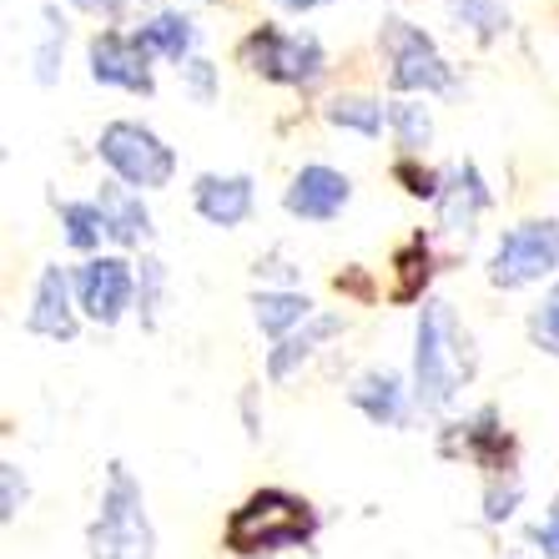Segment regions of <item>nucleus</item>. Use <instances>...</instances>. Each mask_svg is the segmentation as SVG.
I'll use <instances>...</instances> for the list:
<instances>
[{
  "label": "nucleus",
  "mask_w": 559,
  "mask_h": 559,
  "mask_svg": "<svg viewBox=\"0 0 559 559\" xmlns=\"http://www.w3.org/2000/svg\"><path fill=\"white\" fill-rule=\"evenodd\" d=\"M389 121H393V131H399V142H404L408 152H418V146H429L433 127H429V111H424V106H414V102H393Z\"/></svg>",
  "instance_id": "obj_23"
},
{
  "label": "nucleus",
  "mask_w": 559,
  "mask_h": 559,
  "mask_svg": "<svg viewBox=\"0 0 559 559\" xmlns=\"http://www.w3.org/2000/svg\"><path fill=\"white\" fill-rule=\"evenodd\" d=\"M383 46L393 56V86L399 92H449V66L433 51V40L424 31H414L408 21H389Z\"/></svg>",
  "instance_id": "obj_7"
},
{
  "label": "nucleus",
  "mask_w": 559,
  "mask_h": 559,
  "mask_svg": "<svg viewBox=\"0 0 559 559\" xmlns=\"http://www.w3.org/2000/svg\"><path fill=\"white\" fill-rule=\"evenodd\" d=\"M192 36H197V31H192V21H187V15H156L152 26H142V36H136V40H142L146 51H162L167 61H182V56L192 51Z\"/></svg>",
  "instance_id": "obj_15"
},
{
  "label": "nucleus",
  "mask_w": 559,
  "mask_h": 559,
  "mask_svg": "<svg viewBox=\"0 0 559 559\" xmlns=\"http://www.w3.org/2000/svg\"><path fill=\"white\" fill-rule=\"evenodd\" d=\"M197 212L217 227H237L252 212V182L248 177H202L197 182Z\"/></svg>",
  "instance_id": "obj_12"
},
{
  "label": "nucleus",
  "mask_w": 559,
  "mask_h": 559,
  "mask_svg": "<svg viewBox=\"0 0 559 559\" xmlns=\"http://www.w3.org/2000/svg\"><path fill=\"white\" fill-rule=\"evenodd\" d=\"M31 333H46V338H71L76 333V312H71V287H66L61 267H46L36 283V308L26 318Z\"/></svg>",
  "instance_id": "obj_11"
},
{
  "label": "nucleus",
  "mask_w": 559,
  "mask_h": 559,
  "mask_svg": "<svg viewBox=\"0 0 559 559\" xmlns=\"http://www.w3.org/2000/svg\"><path fill=\"white\" fill-rule=\"evenodd\" d=\"M333 328H338V318H312V328H308V333H302V338H287L283 348L273 353V364H267V373H273V378H287V373H293V368H298L302 358H308V353H312V343H318V338H328Z\"/></svg>",
  "instance_id": "obj_20"
},
{
  "label": "nucleus",
  "mask_w": 559,
  "mask_h": 559,
  "mask_svg": "<svg viewBox=\"0 0 559 559\" xmlns=\"http://www.w3.org/2000/svg\"><path fill=\"white\" fill-rule=\"evenodd\" d=\"M92 76L106 86H127V92H152V71H146V46L127 36H96L92 40Z\"/></svg>",
  "instance_id": "obj_8"
},
{
  "label": "nucleus",
  "mask_w": 559,
  "mask_h": 559,
  "mask_svg": "<svg viewBox=\"0 0 559 559\" xmlns=\"http://www.w3.org/2000/svg\"><path fill=\"white\" fill-rule=\"evenodd\" d=\"M399 182L414 197H439V177L429 167H414V162H399Z\"/></svg>",
  "instance_id": "obj_26"
},
{
  "label": "nucleus",
  "mask_w": 559,
  "mask_h": 559,
  "mask_svg": "<svg viewBox=\"0 0 559 559\" xmlns=\"http://www.w3.org/2000/svg\"><path fill=\"white\" fill-rule=\"evenodd\" d=\"M76 5H86V11H102V5H117V0H76Z\"/></svg>",
  "instance_id": "obj_31"
},
{
  "label": "nucleus",
  "mask_w": 559,
  "mask_h": 559,
  "mask_svg": "<svg viewBox=\"0 0 559 559\" xmlns=\"http://www.w3.org/2000/svg\"><path fill=\"white\" fill-rule=\"evenodd\" d=\"M312 534V509L302 499L283 495V489H262L248 504L233 514L227 524V539L242 555H258V549H283V545H302Z\"/></svg>",
  "instance_id": "obj_2"
},
{
  "label": "nucleus",
  "mask_w": 559,
  "mask_h": 559,
  "mask_svg": "<svg viewBox=\"0 0 559 559\" xmlns=\"http://www.w3.org/2000/svg\"><path fill=\"white\" fill-rule=\"evenodd\" d=\"M539 539H545V549L559 559V509H555V520H549L545 530H539Z\"/></svg>",
  "instance_id": "obj_29"
},
{
  "label": "nucleus",
  "mask_w": 559,
  "mask_h": 559,
  "mask_svg": "<svg viewBox=\"0 0 559 559\" xmlns=\"http://www.w3.org/2000/svg\"><path fill=\"white\" fill-rule=\"evenodd\" d=\"M0 484H5V499H0V514L5 520H15V509H21V499H26V484H21V468L5 464L0 468Z\"/></svg>",
  "instance_id": "obj_27"
},
{
  "label": "nucleus",
  "mask_w": 559,
  "mask_h": 559,
  "mask_svg": "<svg viewBox=\"0 0 559 559\" xmlns=\"http://www.w3.org/2000/svg\"><path fill=\"white\" fill-rule=\"evenodd\" d=\"M464 373H468V358H464V338L454 328V312H449V302H429L424 318H418V353H414L418 404L443 408L454 399Z\"/></svg>",
  "instance_id": "obj_1"
},
{
  "label": "nucleus",
  "mask_w": 559,
  "mask_h": 559,
  "mask_svg": "<svg viewBox=\"0 0 559 559\" xmlns=\"http://www.w3.org/2000/svg\"><path fill=\"white\" fill-rule=\"evenodd\" d=\"M424 283H429V252H424V242H408V248L399 252V287H393V298L399 302L418 298Z\"/></svg>",
  "instance_id": "obj_22"
},
{
  "label": "nucleus",
  "mask_w": 559,
  "mask_h": 559,
  "mask_svg": "<svg viewBox=\"0 0 559 559\" xmlns=\"http://www.w3.org/2000/svg\"><path fill=\"white\" fill-rule=\"evenodd\" d=\"M277 5H287V11H312V5H323V0H277Z\"/></svg>",
  "instance_id": "obj_30"
},
{
  "label": "nucleus",
  "mask_w": 559,
  "mask_h": 559,
  "mask_svg": "<svg viewBox=\"0 0 559 559\" xmlns=\"http://www.w3.org/2000/svg\"><path fill=\"white\" fill-rule=\"evenodd\" d=\"M182 71H187V81H192V92L202 96V102H212V66L207 61H187Z\"/></svg>",
  "instance_id": "obj_28"
},
{
  "label": "nucleus",
  "mask_w": 559,
  "mask_h": 559,
  "mask_svg": "<svg viewBox=\"0 0 559 559\" xmlns=\"http://www.w3.org/2000/svg\"><path fill=\"white\" fill-rule=\"evenodd\" d=\"M61 222H66V242H71V248H96V237L106 233L102 207H86V202H66Z\"/></svg>",
  "instance_id": "obj_21"
},
{
  "label": "nucleus",
  "mask_w": 559,
  "mask_h": 559,
  "mask_svg": "<svg viewBox=\"0 0 559 559\" xmlns=\"http://www.w3.org/2000/svg\"><path fill=\"white\" fill-rule=\"evenodd\" d=\"M92 559H152V524L142 509V489L127 468H111V489L102 499V520L92 524Z\"/></svg>",
  "instance_id": "obj_3"
},
{
  "label": "nucleus",
  "mask_w": 559,
  "mask_h": 559,
  "mask_svg": "<svg viewBox=\"0 0 559 559\" xmlns=\"http://www.w3.org/2000/svg\"><path fill=\"white\" fill-rule=\"evenodd\" d=\"M549 267H559V222H524L499 242L489 277L499 287H524L545 277Z\"/></svg>",
  "instance_id": "obj_6"
},
{
  "label": "nucleus",
  "mask_w": 559,
  "mask_h": 559,
  "mask_svg": "<svg viewBox=\"0 0 559 559\" xmlns=\"http://www.w3.org/2000/svg\"><path fill=\"white\" fill-rule=\"evenodd\" d=\"M258 323H262V333H287L293 323H302L308 318V308L312 302L308 298H298V293H262L258 302Z\"/></svg>",
  "instance_id": "obj_17"
},
{
  "label": "nucleus",
  "mask_w": 559,
  "mask_h": 559,
  "mask_svg": "<svg viewBox=\"0 0 559 559\" xmlns=\"http://www.w3.org/2000/svg\"><path fill=\"white\" fill-rule=\"evenodd\" d=\"M66 46V31L56 26V15L46 11V46H40V56H36V76L40 81H56V51Z\"/></svg>",
  "instance_id": "obj_24"
},
{
  "label": "nucleus",
  "mask_w": 559,
  "mask_h": 559,
  "mask_svg": "<svg viewBox=\"0 0 559 559\" xmlns=\"http://www.w3.org/2000/svg\"><path fill=\"white\" fill-rule=\"evenodd\" d=\"M534 333H539V343L559 358V287L549 293V302L539 308V318H534Z\"/></svg>",
  "instance_id": "obj_25"
},
{
  "label": "nucleus",
  "mask_w": 559,
  "mask_h": 559,
  "mask_svg": "<svg viewBox=\"0 0 559 559\" xmlns=\"http://www.w3.org/2000/svg\"><path fill=\"white\" fill-rule=\"evenodd\" d=\"M242 61L262 71L267 81H287V86H308L323 76V46L312 36H283V31H258L242 40Z\"/></svg>",
  "instance_id": "obj_5"
},
{
  "label": "nucleus",
  "mask_w": 559,
  "mask_h": 559,
  "mask_svg": "<svg viewBox=\"0 0 559 559\" xmlns=\"http://www.w3.org/2000/svg\"><path fill=\"white\" fill-rule=\"evenodd\" d=\"M102 156L127 187H167L171 167H177L167 146L156 142L146 127H131V121H111L102 131Z\"/></svg>",
  "instance_id": "obj_4"
},
{
  "label": "nucleus",
  "mask_w": 559,
  "mask_h": 559,
  "mask_svg": "<svg viewBox=\"0 0 559 559\" xmlns=\"http://www.w3.org/2000/svg\"><path fill=\"white\" fill-rule=\"evenodd\" d=\"M81 308L92 312L96 323H117L131 308V273L121 258H102L81 273Z\"/></svg>",
  "instance_id": "obj_10"
},
{
  "label": "nucleus",
  "mask_w": 559,
  "mask_h": 559,
  "mask_svg": "<svg viewBox=\"0 0 559 559\" xmlns=\"http://www.w3.org/2000/svg\"><path fill=\"white\" fill-rule=\"evenodd\" d=\"M484 202H489V192H484L479 171H474V167H459L454 182H449V192L439 197V222L449 227V233H468Z\"/></svg>",
  "instance_id": "obj_13"
},
{
  "label": "nucleus",
  "mask_w": 559,
  "mask_h": 559,
  "mask_svg": "<svg viewBox=\"0 0 559 559\" xmlns=\"http://www.w3.org/2000/svg\"><path fill=\"white\" fill-rule=\"evenodd\" d=\"M449 5H454L459 21L474 26V36H484V40L509 26V0H449Z\"/></svg>",
  "instance_id": "obj_19"
},
{
  "label": "nucleus",
  "mask_w": 559,
  "mask_h": 559,
  "mask_svg": "<svg viewBox=\"0 0 559 559\" xmlns=\"http://www.w3.org/2000/svg\"><path fill=\"white\" fill-rule=\"evenodd\" d=\"M102 217H106V233L117 237V242H142L146 233H152V217H146V207H142V197H131L127 187H102Z\"/></svg>",
  "instance_id": "obj_14"
},
{
  "label": "nucleus",
  "mask_w": 559,
  "mask_h": 559,
  "mask_svg": "<svg viewBox=\"0 0 559 559\" xmlns=\"http://www.w3.org/2000/svg\"><path fill=\"white\" fill-rule=\"evenodd\" d=\"M353 404L364 408L368 418H378V424H383V418H399L404 414V399H399V378L393 373H368L364 383H358V389H353Z\"/></svg>",
  "instance_id": "obj_16"
},
{
  "label": "nucleus",
  "mask_w": 559,
  "mask_h": 559,
  "mask_svg": "<svg viewBox=\"0 0 559 559\" xmlns=\"http://www.w3.org/2000/svg\"><path fill=\"white\" fill-rule=\"evenodd\" d=\"M348 202V177L333 167H302L287 187V212L308 222H328L338 217V207Z\"/></svg>",
  "instance_id": "obj_9"
},
{
  "label": "nucleus",
  "mask_w": 559,
  "mask_h": 559,
  "mask_svg": "<svg viewBox=\"0 0 559 559\" xmlns=\"http://www.w3.org/2000/svg\"><path fill=\"white\" fill-rule=\"evenodd\" d=\"M328 121L373 136V131L383 127V111H378V102H368V96H333V102H328Z\"/></svg>",
  "instance_id": "obj_18"
}]
</instances>
